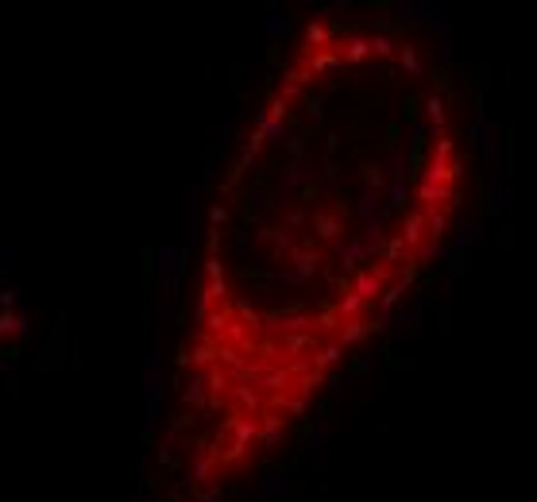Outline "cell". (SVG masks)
<instances>
[{
	"label": "cell",
	"instance_id": "1",
	"mask_svg": "<svg viewBox=\"0 0 537 502\" xmlns=\"http://www.w3.org/2000/svg\"><path fill=\"white\" fill-rule=\"evenodd\" d=\"M464 193L460 120L398 24L313 27L217 193L197 298L202 390L278 429L418 282Z\"/></svg>",
	"mask_w": 537,
	"mask_h": 502
}]
</instances>
